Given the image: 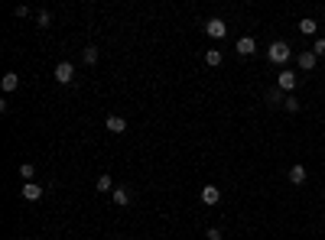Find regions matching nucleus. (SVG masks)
Segmentation results:
<instances>
[{
	"mask_svg": "<svg viewBox=\"0 0 325 240\" xmlns=\"http://www.w3.org/2000/svg\"><path fill=\"white\" fill-rule=\"evenodd\" d=\"M267 59L273 62V65H283V62H289V46L286 42H273V46L267 49Z\"/></svg>",
	"mask_w": 325,
	"mask_h": 240,
	"instance_id": "f257e3e1",
	"label": "nucleus"
},
{
	"mask_svg": "<svg viewBox=\"0 0 325 240\" xmlns=\"http://www.w3.org/2000/svg\"><path fill=\"white\" fill-rule=\"evenodd\" d=\"M205 33H208L212 39H224V36H228V23L221 20V16H212V20L205 23Z\"/></svg>",
	"mask_w": 325,
	"mask_h": 240,
	"instance_id": "f03ea898",
	"label": "nucleus"
},
{
	"mask_svg": "<svg viewBox=\"0 0 325 240\" xmlns=\"http://www.w3.org/2000/svg\"><path fill=\"white\" fill-rule=\"evenodd\" d=\"M56 82H59V85H72V82H75L72 62H59V65H56Z\"/></svg>",
	"mask_w": 325,
	"mask_h": 240,
	"instance_id": "7ed1b4c3",
	"label": "nucleus"
},
{
	"mask_svg": "<svg viewBox=\"0 0 325 240\" xmlns=\"http://www.w3.org/2000/svg\"><path fill=\"white\" fill-rule=\"evenodd\" d=\"M234 52H238V56H254V52H257V39H254V36H241L238 46H234Z\"/></svg>",
	"mask_w": 325,
	"mask_h": 240,
	"instance_id": "20e7f679",
	"label": "nucleus"
},
{
	"mask_svg": "<svg viewBox=\"0 0 325 240\" xmlns=\"http://www.w3.org/2000/svg\"><path fill=\"white\" fill-rule=\"evenodd\" d=\"M277 85H280V91H293V88H296V75L289 72V68H283L280 78H277Z\"/></svg>",
	"mask_w": 325,
	"mask_h": 240,
	"instance_id": "39448f33",
	"label": "nucleus"
},
{
	"mask_svg": "<svg viewBox=\"0 0 325 240\" xmlns=\"http://www.w3.org/2000/svg\"><path fill=\"white\" fill-rule=\"evenodd\" d=\"M218 201H221L218 185H205V189H202V204H218Z\"/></svg>",
	"mask_w": 325,
	"mask_h": 240,
	"instance_id": "423d86ee",
	"label": "nucleus"
},
{
	"mask_svg": "<svg viewBox=\"0 0 325 240\" xmlns=\"http://www.w3.org/2000/svg\"><path fill=\"white\" fill-rule=\"evenodd\" d=\"M23 198H26V201H39V198H42V185L26 182V185H23Z\"/></svg>",
	"mask_w": 325,
	"mask_h": 240,
	"instance_id": "0eeeda50",
	"label": "nucleus"
},
{
	"mask_svg": "<svg viewBox=\"0 0 325 240\" xmlns=\"http://www.w3.org/2000/svg\"><path fill=\"white\" fill-rule=\"evenodd\" d=\"M104 127H108L111 133H124V130H127V120H124V117H117V114H111V117L104 120Z\"/></svg>",
	"mask_w": 325,
	"mask_h": 240,
	"instance_id": "6e6552de",
	"label": "nucleus"
},
{
	"mask_svg": "<svg viewBox=\"0 0 325 240\" xmlns=\"http://www.w3.org/2000/svg\"><path fill=\"white\" fill-rule=\"evenodd\" d=\"M0 85H4V91H16V88H20V75H16V72H7Z\"/></svg>",
	"mask_w": 325,
	"mask_h": 240,
	"instance_id": "1a4fd4ad",
	"label": "nucleus"
},
{
	"mask_svg": "<svg viewBox=\"0 0 325 240\" xmlns=\"http://www.w3.org/2000/svg\"><path fill=\"white\" fill-rule=\"evenodd\" d=\"M315 62H319V59H315L312 52H299V68H303V72H312Z\"/></svg>",
	"mask_w": 325,
	"mask_h": 240,
	"instance_id": "9d476101",
	"label": "nucleus"
},
{
	"mask_svg": "<svg viewBox=\"0 0 325 240\" xmlns=\"http://www.w3.org/2000/svg\"><path fill=\"white\" fill-rule=\"evenodd\" d=\"M289 182H293V185H303V182H306V166H293V169H289Z\"/></svg>",
	"mask_w": 325,
	"mask_h": 240,
	"instance_id": "9b49d317",
	"label": "nucleus"
},
{
	"mask_svg": "<svg viewBox=\"0 0 325 240\" xmlns=\"http://www.w3.org/2000/svg\"><path fill=\"white\" fill-rule=\"evenodd\" d=\"M315 30H319V23H315V20H309V16L299 20V33H303V36H315Z\"/></svg>",
	"mask_w": 325,
	"mask_h": 240,
	"instance_id": "f8f14e48",
	"label": "nucleus"
},
{
	"mask_svg": "<svg viewBox=\"0 0 325 240\" xmlns=\"http://www.w3.org/2000/svg\"><path fill=\"white\" fill-rule=\"evenodd\" d=\"M111 198H114V204H124V208H127V204H130V192L127 189H114Z\"/></svg>",
	"mask_w": 325,
	"mask_h": 240,
	"instance_id": "ddd939ff",
	"label": "nucleus"
},
{
	"mask_svg": "<svg viewBox=\"0 0 325 240\" xmlns=\"http://www.w3.org/2000/svg\"><path fill=\"white\" fill-rule=\"evenodd\" d=\"M205 62H208L212 68H215V65H221V49H208V52H205Z\"/></svg>",
	"mask_w": 325,
	"mask_h": 240,
	"instance_id": "4468645a",
	"label": "nucleus"
},
{
	"mask_svg": "<svg viewBox=\"0 0 325 240\" xmlns=\"http://www.w3.org/2000/svg\"><path fill=\"white\" fill-rule=\"evenodd\" d=\"M98 192H114V179H111V175H98Z\"/></svg>",
	"mask_w": 325,
	"mask_h": 240,
	"instance_id": "2eb2a0df",
	"label": "nucleus"
},
{
	"mask_svg": "<svg viewBox=\"0 0 325 240\" xmlns=\"http://www.w3.org/2000/svg\"><path fill=\"white\" fill-rule=\"evenodd\" d=\"M82 59H85V65H94V62H98V49H94V46H88V49L82 52Z\"/></svg>",
	"mask_w": 325,
	"mask_h": 240,
	"instance_id": "dca6fc26",
	"label": "nucleus"
},
{
	"mask_svg": "<svg viewBox=\"0 0 325 240\" xmlns=\"http://www.w3.org/2000/svg\"><path fill=\"white\" fill-rule=\"evenodd\" d=\"M283 108H286L289 114H296V111H299V108H303V104H299V97H293V94H289V97H286V101H283Z\"/></svg>",
	"mask_w": 325,
	"mask_h": 240,
	"instance_id": "f3484780",
	"label": "nucleus"
},
{
	"mask_svg": "<svg viewBox=\"0 0 325 240\" xmlns=\"http://www.w3.org/2000/svg\"><path fill=\"white\" fill-rule=\"evenodd\" d=\"M312 56H315V59L325 56V39H315V42H312Z\"/></svg>",
	"mask_w": 325,
	"mask_h": 240,
	"instance_id": "a211bd4d",
	"label": "nucleus"
},
{
	"mask_svg": "<svg viewBox=\"0 0 325 240\" xmlns=\"http://www.w3.org/2000/svg\"><path fill=\"white\" fill-rule=\"evenodd\" d=\"M33 172H36L33 163H23V166H20V175H23V179H33Z\"/></svg>",
	"mask_w": 325,
	"mask_h": 240,
	"instance_id": "6ab92c4d",
	"label": "nucleus"
},
{
	"mask_svg": "<svg viewBox=\"0 0 325 240\" xmlns=\"http://www.w3.org/2000/svg\"><path fill=\"white\" fill-rule=\"evenodd\" d=\"M36 20H39V26H42V30H49V23H52V16H49L46 10H42V13L36 16Z\"/></svg>",
	"mask_w": 325,
	"mask_h": 240,
	"instance_id": "aec40b11",
	"label": "nucleus"
},
{
	"mask_svg": "<svg viewBox=\"0 0 325 240\" xmlns=\"http://www.w3.org/2000/svg\"><path fill=\"white\" fill-rule=\"evenodd\" d=\"M205 237H208V240H221V230H218V227H208Z\"/></svg>",
	"mask_w": 325,
	"mask_h": 240,
	"instance_id": "412c9836",
	"label": "nucleus"
},
{
	"mask_svg": "<svg viewBox=\"0 0 325 240\" xmlns=\"http://www.w3.org/2000/svg\"><path fill=\"white\" fill-rule=\"evenodd\" d=\"M322 198H325V195H322Z\"/></svg>",
	"mask_w": 325,
	"mask_h": 240,
	"instance_id": "4be33fe9",
	"label": "nucleus"
}]
</instances>
